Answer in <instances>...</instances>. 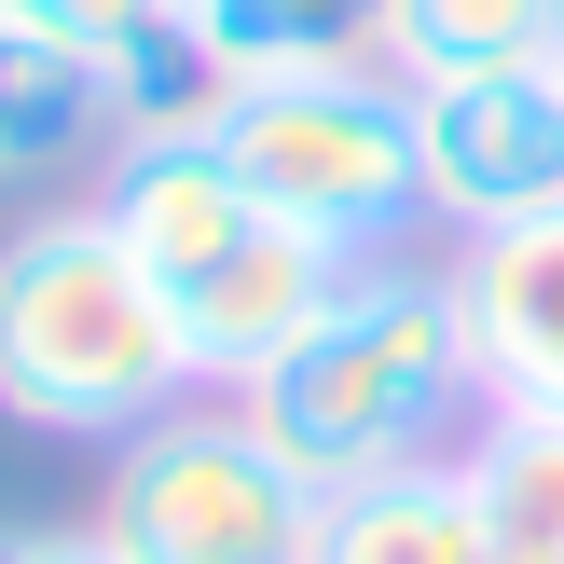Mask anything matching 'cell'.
<instances>
[{"label": "cell", "mask_w": 564, "mask_h": 564, "mask_svg": "<svg viewBox=\"0 0 564 564\" xmlns=\"http://www.w3.org/2000/svg\"><path fill=\"white\" fill-rule=\"evenodd\" d=\"M165 0H0V28H42V42H83V55H124Z\"/></svg>", "instance_id": "9a60e30c"}, {"label": "cell", "mask_w": 564, "mask_h": 564, "mask_svg": "<svg viewBox=\"0 0 564 564\" xmlns=\"http://www.w3.org/2000/svg\"><path fill=\"white\" fill-rule=\"evenodd\" d=\"M455 303H468V358H482V400L564 413V207L455 235Z\"/></svg>", "instance_id": "52a82bcc"}, {"label": "cell", "mask_w": 564, "mask_h": 564, "mask_svg": "<svg viewBox=\"0 0 564 564\" xmlns=\"http://www.w3.org/2000/svg\"><path fill=\"white\" fill-rule=\"evenodd\" d=\"M0 564H124L97 538V523H83V538H14V523H0Z\"/></svg>", "instance_id": "2e32d148"}, {"label": "cell", "mask_w": 564, "mask_h": 564, "mask_svg": "<svg viewBox=\"0 0 564 564\" xmlns=\"http://www.w3.org/2000/svg\"><path fill=\"white\" fill-rule=\"evenodd\" d=\"M235 83H248V69L180 14V0H165V14L138 28L124 55H110V138H220Z\"/></svg>", "instance_id": "4fadbf2b"}, {"label": "cell", "mask_w": 564, "mask_h": 564, "mask_svg": "<svg viewBox=\"0 0 564 564\" xmlns=\"http://www.w3.org/2000/svg\"><path fill=\"white\" fill-rule=\"evenodd\" d=\"M317 564H496V538H482L468 468L427 455V468H386V482L330 496L317 510Z\"/></svg>", "instance_id": "9c48e42d"}, {"label": "cell", "mask_w": 564, "mask_h": 564, "mask_svg": "<svg viewBox=\"0 0 564 564\" xmlns=\"http://www.w3.org/2000/svg\"><path fill=\"white\" fill-rule=\"evenodd\" d=\"M386 69L400 83H455V69H551L564 55V0H386Z\"/></svg>", "instance_id": "7c38bea8"}, {"label": "cell", "mask_w": 564, "mask_h": 564, "mask_svg": "<svg viewBox=\"0 0 564 564\" xmlns=\"http://www.w3.org/2000/svg\"><path fill=\"white\" fill-rule=\"evenodd\" d=\"M345 290H358V248H330V235H303V220L262 207V235H235L193 290H165V303H180L193 386H207V400H248L290 345H317V330H330V303H345Z\"/></svg>", "instance_id": "8992f818"}, {"label": "cell", "mask_w": 564, "mask_h": 564, "mask_svg": "<svg viewBox=\"0 0 564 564\" xmlns=\"http://www.w3.org/2000/svg\"><path fill=\"white\" fill-rule=\"evenodd\" d=\"M248 83L262 69H345V55L386 42V0H180Z\"/></svg>", "instance_id": "5bb4252c"}, {"label": "cell", "mask_w": 564, "mask_h": 564, "mask_svg": "<svg viewBox=\"0 0 564 564\" xmlns=\"http://www.w3.org/2000/svg\"><path fill=\"white\" fill-rule=\"evenodd\" d=\"M97 220L165 275V290H193L235 235H262V193L235 180V152H220V138H110Z\"/></svg>", "instance_id": "ba28073f"}, {"label": "cell", "mask_w": 564, "mask_h": 564, "mask_svg": "<svg viewBox=\"0 0 564 564\" xmlns=\"http://www.w3.org/2000/svg\"><path fill=\"white\" fill-rule=\"evenodd\" d=\"M193 400V345L165 275L97 207H42L0 235V413L42 441H138Z\"/></svg>", "instance_id": "7a4b0ae2"}, {"label": "cell", "mask_w": 564, "mask_h": 564, "mask_svg": "<svg viewBox=\"0 0 564 564\" xmlns=\"http://www.w3.org/2000/svg\"><path fill=\"white\" fill-rule=\"evenodd\" d=\"M220 152H235V180L262 193L275 220H303V235L358 248V262H386V248L427 220L413 83L386 69V55H345V69H262V83H235V110H220Z\"/></svg>", "instance_id": "3957f363"}, {"label": "cell", "mask_w": 564, "mask_h": 564, "mask_svg": "<svg viewBox=\"0 0 564 564\" xmlns=\"http://www.w3.org/2000/svg\"><path fill=\"white\" fill-rule=\"evenodd\" d=\"M551 83H564V55H551Z\"/></svg>", "instance_id": "e0dca14e"}, {"label": "cell", "mask_w": 564, "mask_h": 564, "mask_svg": "<svg viewBox=\"0 0 564 564\" xmlns=\"http://www.w3.org/2000/svg\"><path fill=\"white\" fill-rule=\"evenodd\" d=\"M83 152H110V55L0 28V180H42Z\"/></svg>", "instance_id": "30bf717a"}, {"label": "cell", "mask_w": 564, "mask_h": 564, "mask_svg": "<svg viewBox=\"0 0 564 564\" xmlns=\"http://www.w3.org/2000/svg\"><path fill=\"white\" fill-rule=\"evenodd\" d=\"M317 510L330 496L248 427V400H207V386L138 441H110L97 482V538L124 564H317Z\"/></svg>", "instance_id": "277c9868"}, {"label": "cell", "mask_w": 564, "mask_h": 564, "mask_svg": "<svg viewBox=\"0 0 564 564\" xmlns=\"http://www.w3.org/2000/svg\"><path fill=\"white\" fill-rule=\"evenodd\" d=\"M413 152H427V220H455V235L538 220L564 207V83L551 69L413 83Z\"/></svg>", "instance_id": "5b68a950"}, {"label": "cell", "mask_w": 564, "mask_h": 564, "mask_svg": "<svg viewBox=\"0 0 564 564\" xmlns=\"http://www.w3.org/2000/svg\"><path fill=\"white\" fill-rule=\"evenodd\" d=\"M455 468H468V496H482L496 564H564V413L482 400V427L455 441Z\"/></svg>", "instance_id": "8fae6325"}, {"label": "cell", "mask_w": 564, "mask_h": 564, "mask_svg": "<svg viewBox=\"0 0 564 564\" xmlns=\"http://www.w3.org/2000/svg\"><path fill=\"white\" fill-rule=\"evenodd\" d=\"M248 427H262L317 496L455 455V427H482V358H468L455 262H400V248L358 262V290L330 303V330L290 345L262 386H248Z\"/></svg>", "instance_id": "6da1fadb"}]
</instances>
